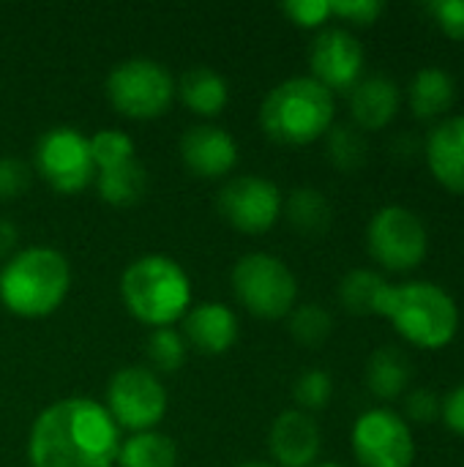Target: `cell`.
<instances>
[{
    "instance_id": "6da1fadb",
    "label": "cell",
    "mask_w": 464,
    "mask_h": 467,
    "mask_svg": "<svg viewBox=\"0 0 464 467\" xmlns=\"http://www.w3.org/2000/svg\"><path fill=\"white\" fill-rule=\"evenodd\" d=\"M120 443V427L101 402L68 397L33 421L27 460L33 467H112Z\"/></svg>"
},
{
    "instance_id": "7a4b0ae2",
    "label": "cell",
    "mask_w": 464,
    "mask_h": 467,
    "mask_svg": "<svg viewBox=\"0 0 464 467\" xmlns=\"http://www.w3.org/2000/svg\"><path fill=\"white\" fill-rule=\"evenodd\" d=\"M375 315L386 317L407 345L421 350H443L459 334V306L435 282H386L375 298Z\"/></svg>"
},
{
    "instance_id": "3957f363",
    "label": "cell",
    "mask_w": 464,
    "mask_h": 467,
    "mask_svg": "<svg viewBox=\"0 0 464 467\" xmlns=\"http://www.w3.org/2000/svg\"><path fill=\"white\" fill-rule=\"evenodd\" d=\"M71 290L68 260L49 246H30L14 252L0 265V304L27 320L52 315Z\"/></svg>"
},
{
    "instance_id": "277c9868",
    "label": "cell",
    "mask_w": 464,
    "mask_h": 467,
    "mask_svg": "<svg viewBox=\"0 0 464 467\" xmlns=\"http://www.w3.org/2000/svg\"><path fill=\"white\" fill-rule=\"evenodd\" d=\"M334 118V93L312 77H290L279 82L260 104V129L279 145L317 142L331 131Z\"/></svg>"
},
{
    "instance_id": "5b68a950",
    "label": "cell",
    "mask_w": 464,
    "mask_h": 467,
    "mask_svg": "<svg viewBox=\"0 0 464 467\" xmlns=\"http://www.w3.org/2000/svg\"><path fill=\"white\" fill-rule=\"evenodd\" d=\"M120 298L142 326L172 328L191 309V282L178 260L145 254L123 271Z\"/></svg>"
},
{
    "instance_id": "8992f818",
    "label": "cell",
    "mask_w": 464,
    "mask_h": 467,
    "mask_svg": "<svg viewBox=\"0 0 464 467\" xmlns=\"http://www.w3.org/2000/svg\"><path fill=\"white\" fill-rule=\"evenodd\" d=\"M232 293L249 315L282 320L295 309L298 279L276 254L252 252L243 254L232 268Z\"/></svg>"
},
{
    "instance_id": "52a82bcc",
    "label": "cell",
    "mask_w": 464,
    "mask_h": 467,
    "mask_svg": "<svg viewBox=\"0 0 464 467\" xmlns=\"http://www.w3.org/2000/svg\"><path fill=\"white\" fill-rule=\"evenodd\" d=\"M104 90L120 115L131 120H153L170 109L175 99V79L159 60L129 57L107 74Z\"/></svg>"
},
{
    "instance_id": "ba28073f",
    "label": "cell",
    "mask_w": 464,
    "mask_h": 467,
    "mask_svg": "<svg viewBox=\"0 0 464 467\" xmlns=\"http://www.w3.org/2000/svg\"><path fill=\"white\" fill-rule=\"evenodd\" d=\"M366 246L375 263L386 271L407 274L418 268L429 254V233L418 213L405 205L380 208L366 227Z\"/></svg>"
},
{
    "instance_id": "9c48e42d",
    "label": "cell",
    "mask_w": 464,
    "mask_h": 467,
    "mask_svg": "<svg viewBox=\"0 0 464 467\" xmlns=\"http://www.w3.org/2000/svg\"><path fill=\"white\" fill-rule=\"evenodd\" d=\"M104 408L120 430L148 432L167 413V391L148 367H123L107 383Z\"/></svg>"
},
{
    "instance_id": "30bf717a",
    "label": "cell",
    "mask_w": 464,
    "mask_h": 467,
    "mask_svg": "<svg viewBox=\"0 0 464 467\" xmlns=\"http://www.w3.org/2000/svg\"><path fill=\"white\" fill-rule=\"evenodd\" d=\"M36 172L60 194H79L96 181L90 142L71 126H55L36 142Z\"/></svg>"
},
{
    "instance_id": "8fae6325",
    "label": "cell",
    "mask_w": 464,
    "mask_h": 467,
    "mask_svg": "<svg viewBox=\"0 0 464 467\" xmlns=\"http://www.w3.org/2000/svg\"><path fill=\"white\" fill-rule=\"evenodd\" d=\"M353 454L361 467H413L416 441L405 416L372 408L353 424Z\"/></svg>"
},
{
    "instance_id": "7c38bea8",
    "label": "cell",
    "mask_w": 464,
    "mask_h": 467,
    "mask_svg": "<svg viewBox=\"0 0 464 467\" xmlns=\"http://www.w3.org/2000/svg\"><path fill=\"white\" fill-rule=\"evenodd\" d=\"M216 208L222 219L238 233L260 235L279 222L284 197L279 186L263 175H235L219 189Z\"/></svg>"
},
{
    "instance_id": "4fadbf2b",
    "label": "cell",
    "mask_w": 464,
    "mask_h": 467,
    "mask_svg": "<svg viewBox=\"0 0 464 467\" xmlns=\"http://www.w3.org/2000/svg\"><path fill=\"white\" fill-rule=\"evenodd\" d=\"M364 47L345 27H325L314 36L309 47L312 79H317L331 93L353 90L364 77Z\"/></svg>"
},
{
    "instance_id": "5bb4252c",
    "label": "cell",
    "mask_w": 464,
    "mask_h": 467,
    "mask_svg": "<svg viewBox=\"0 0 464 467\" xmlns=\"http://www.w3.org/2000/svg\"><path fill=\"white\" fill-rule=\"evenodd\" d=\"M180 159L197 178H224L238 164V142L222 126L197 123L180 137Z\"/></svg>"
},
{
    "instance_id": "9a60e30c",
    "label": "cell",
    "mask_w": 464,
    "mask_h": 467,
    "mask_svg": "<svg viewBox=\"0 0 464 467\" xmlns=\"http://www.w3.org/2000/svg\"><path fill=\"white\" fill-rule=\"evenodd\" d=\"M268 446L276 467H312L317 465L323 435L314 416L295 408L276 416L268 435Z\"/></svg>"
},
{
    "instance_id": "2e32d148",
    "label": "cell",
    "mask_w": 464,
    "mask_h": 467,
    "mask_svg": "<svg viewBox=\"0 0 464 467\" xmlns=\"http://www.w3.org/2000/svg\"><path fill=\"white\" fill-rule=\"evenodd\" d=\"M427 164L432 178L451 194H464V115L440 120L427 137Z\"/></svg>"
},
{
    "instance_id": "e0dca14e",
    "label": "cell",
    "mask_w": 464,
    "mask_h": 467,
    "mask_svg": "<svg viewBox=\"0 0 464 467\" xmlns=\"http://www.w3.org/2000/svg\"><path fill=\"white\" fill-rule=\"evenodd\" d=\"M183 339L205 356H222L238 342V317L230 306L205 301L183 315Z\"/></svg>"
},
{
    "instance_id": "ac0fdd59",
    "label": "cell",
    "mask_w": 464,
    "mask_h": 467,
    "mask_svg": "<svg viewBox=\"0 0 464 467\" xmlns=\"http://www.w3.org/2000/svg\"><path fill=\"white\" fill-rule=\"evenodd\" d=\"M402 107L399 85L386 74L361 77L350 90V115L358 131H383Z\"/></svg>"
},
{
    "instance_id": "d6986e66",
    "label": "cell",
    "mask_w": 464,
    "mask_h": 467,
    "mask_svg": "<svg viewBox=\"0 0 464 467\" xmlns=\"http://www.w3.org/2000/svg\"><path fill=\"white\" fill-rule=\"evenodd\" d=\"M407 99H410V109L418 120H435L454 107L457 82L446 68L427 66L413 77V82L407 88Z\"/></svg>"
},
{
    "instance_id": "ffe728a7",
    "label": "cell",
    "mask_w": 464,
    "mask_h": 467,
    "mask_svg": "<svg viewBox=\"0 0 464 467\" xmlns=\"http://www.w3.org/2000/svg\"><path fill=\"white\" fill-rule=\"evenodd\" d=\"M175 90L180 93V101L194 115H200V118H216L227 107V101H230L227 79L219 71H213L211 66H194V68H189L180 77V82H178Z\"/></svg>"
},
{
    "instance_id": "44dd1931",
    "label": "cell",
    "mask_w": 464,
    "mask_h": 467,
    "mask_svg": "<svg viewBox=\"0 0 464 467\" xmlns=\"http://www.w3.org/2000/svg\"><path fill=\"white\" fill-rule=\"evenodd\" d=\"M413 367L399 348H380L366 364V386L377 400H397L407 391Z\"/></svg>"
},
{
    "instance_id": "7402d4cb",
    "label": "cell",
    "mask_w": 464,
    "mask_h": 467,
    "mask_svg": "<svg viewBox=\"0 0 464 467\" xmlns=\"http://www.w3.org/2000/svg\"><path fill=\"white\" fill-rule=\"evenodd\" d=\"M96 189H98L104 202H109L115 208H129V205H137L145 197L148 172L137 159H131V161L118 164V167L98 170L96 172Z\"/></svg>"
},
{
    "instance_id": "603a6c76",
    "label": "cell",
    "mask_w": 464,
    "mask_h": 467,
    "mask_svg": "<svg viewBox=\"0 0 464 467\" xmlns=\"http://www.w3.org/2000/svg\"><path fill=\"white\" fill-rule=\"evenodd\" d=\"M282 213H287V222L301 233V235H323L328 227H331V219H334V211H331V202L328 197L320 192V189H312V186H301L295 189L287 200H284V208Z\"/></svg>"
},
{
    "instance_id": "cb8c5ba5",
    "label": "cell",
    "mask_w": 464,
    "mask_h": 467,
    "mask_svg": "<svg viewBox=\"0 0 464 467\" xmlns=\"http://www.w3.org/2000/svg\"><path fill=\"white\" fill-rule=\"evenodd\" d=\"M118 465L120 467H178V449L175 443L156 432H134L129 441L120 443L118 451Z\"/></svg>"
},
{
    "instance_id": "d4e9b609",
    "label": "cell",
    "mask_w": 464,
    "mask_h": 467,
    "mask_svg": "<svg viewBox=\"0 0 464 467\" xmlns=\"http://www.w3.org/2000/svg\"><path fill=\"white\" fill-rule=\"evenodd\" d=\"M145 356H148V369L172 375L186 364L189 345L180 331L175 328H150L145 339Z\"/></svg>"
},
{
    "instance_id": "484cf974",
    "label": "cell",
    "mask_w": 464,
    "mask_h": 467,
    "mask_svg": "<svg viewBox=\"0 0 464 467\" xmlns=\"http://www.w3.org/2000/svg\"><path fill=\"white\" fill-rule=\"evenodd\" d=\"M325 153L339 172H356L366 164V137L356 126H331L325 134Z\"/></svg>"
},
{
    "instance_id": "4316f807",
    "label": "cell",
    "mask_w": 464,
    "mask_h": 467,
    "mask_svg": "<svg viewBox=\"0 0 464 467\" xmlns=\"http://www.w3.org/2000/svg\"><path fill=\"white\" fill-rule=\"evenodd\" d=\"M287 328H290V337L298 345L320 348L334 331V317L320 304H301L287 315Z\"/></svg>"
},
{
    "instance_id": "83f0119b",
    "label": "cell",
    "mask_w": 464,
    "mask_h": 467,
    "mask_svg": "<svg viewBox=\"0 0 464 467\" xmlns=\"http://www.w3.org/2000/svg\"><path fill=\"white\" fill-rule=\"evenodd\" d=\"M386 279L369 268H356L339 282V301L350 315H375V298Z\"/></svg>"
},
{
    "instance_id": "f1b7e54d",
    "label": "cell",
    "mask_w": 464,
    "mask_h": 467,
    "mask_svg": "<svg viewBox=\"0 0 464 467\" xmlns=\"http://www.w3.org/2000/svg\"><path fill=\"white\" fill-rule=\"evenodd\" d=\"M88 142H90V159H93L96 172L137 159V145H134V140L126 131L101 129L93 137H88Z\"/></svg>"
},
{
    "instance_id": "f546056e",
    "label": "cell",
    "mask_w": 464,
    "mask_h": 467,
    "mask_svg": "<svg viewBox=\"0 0 464 467\" xmlns=\"http://www.w3.org/2000/svg\"><path fill=\"white\" fill-rule=\"evenodd\" d=\"M293 397L298 402V410H304V413L323 410L334 397V380H331V375L325 369H306L295 380Z\"/></svg>"
},
{
    "instance_id": "4dcf8cb0",
    "label": "cell",
    "mask_w": 464,
    "mask_h": 467,
    "mask_svg": "<svg viewBox=\"0 0 464 467\" xmlns=\"http://www.w3.org/2000/svg\"><path fill=\"white\" fill-rule=\"evenodd\" d=\"M282 14L298 27H323L331 16V0H287Z\"/></svg>"
},
{
    "instance_id": "1f68e13d",
    "label": "cell",
    "mask_w": 464,
    "mask_h": 467,
    "mask_svg": "<svg viewBox=\"0 0 464 467\" xmlns=\"http://www.w3.org/2000/svg\"><path fill=\"white\" fill-rule=\"evenodd\" d=\"M386 5L380 0H331V16H339L356 27H369L380 19Z\"/></svg>"
},
{
    "instance_id": "d6a6232c",
    "label": "cell",
    "mask_w": 464,
    "mask_h": 467,
    "mask_svg": "<svg viewBox=\"0 0 464 467\" xmlns=\"http://www.w3.org/2000/svg\"><path fill=\"white\" fill-rule=\"evenodd\" d=\"M429 14L440 33L451 41H464V0H438L429 3Z\"/></svg>"
},
{
    "instance_id": "836d02e7",
    "label": "cell",
    "mask_w": 464,
    "mask_h": 467,
    "mask_svg": "<svg viewBox=\"0 0 464 467\" xmlns=\"http://www.w3.org/2000/svg\"><path fill=\"white\" fill-rule=\"evenodd\" d=\"M27 186H30L27 164L14 156H3L0 159V202L16 200Z\"/></svg>"
},
{
    "instance_id": "e575fe53",
    "label": "cell",
    "mask_w": 464,
    "mask_h": 467,
    "mask_svg": "<svg viewBox=\"0 0 464 467\" xmlns=\"http://www.w3.org/2000/svg\"><path fill=\"white\" fill-rule=\"evenodd\" d=\"M405 413L410 421H418V424H432L440 419V400L435 397V391H427V389H416L407 394L405 400Z\"/></svg>"
},
{
    "instance_id": "d590c367",
    "label": "cell",
    "mask_w": 464,
    "mask_h": 467,
    "mask_svg": "<svg viewBox=\"0 0 464 467\" xmlns=\"http://www.w3.org/2000/svg\"><path fill=\"white\" fill-rule=\"evenodd\" d=\"M440 419L454 435L464 438V383L440 400Z\"/></svg>"
},
{
    "instance_id": "8d00e7d4",
    "label": "cell",
    "mask_w": 464,
    "mask_h": 467,
    "mask_svg": "<svg viewBox=\"0 0 464 467\" xmlns=\"http://www.w3.org/2000/svg\"><path fill=\"white\" fill-rule=\"evenodd\" d=\"M16 241H19V230L14 227V222L0 219V265H3L5 260H11V257H14Z\"/></svg>"
},
{
    "instance_id": "74e56055",
    "label": "cell",
    "mask_w": 464,
    "mask_h": 467,
    "mask_svg": "<svg viewBox=\"0 0 464 467\" xmlns=\"http://www.w3.org/2000/svg\"><path fill=\"white\" fill-rule=\"evenodd\" d=\"M238 467H276L273 462H263V460H252V462H243V465Z\"/></svg>"
},
{
    "instance_id": "f35d334b",
    "label": "cell",
    "mask_w": 464,
    "mask_h": 467,
    "mask_svg": "<svg viewBox=\"0 0 464 467\" xmlns=\"http://www.w3.org/2000/svg\"><path fill=\"white\" fill-rule=\"evenodd\" d=\"M312 467H342V465H336V462H320V465H312Z\"/></svg>"
}]
</instances>
